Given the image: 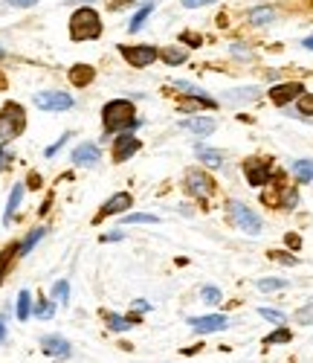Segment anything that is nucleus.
I'll list each match as a JSON object with an SVG mask.
<instances>
[{"label":"nucleus","instance_id":"obj_1","mask_svg":"<svg viewBox=\"0 0 313 363\" xmlns=\"http://www.w3.org/2000/svg\"><path fill=\"white\" fill-rule=\"evenodd\" d=\"M102 123H105V131H131V128H137L140 119H137L134 102H128V99L108 102L105 111H102Z\"/></svg>","mask_w":313,"mask_h":363},{"label":"nucleus","instance_id":"obj_2","mask_svg":"<svg viewBox=\"0 0 313 363\" xmlns=\"http://www.w3.org/2000/svg\"><path fill=\"white\" fill-rule=\"evenodd\" d=\"M102 35V18L96 9L81 6L70 18V38L73 41H96Z\"/></svg>","mask_w":313,"mask_h":363},{"label":"nucleus","instance_id":"obj_3","mask_svg":"<svg viewBox=\"0 0 313 363\" xmlns=\"http://www.w3.org/2000/svg\"><path fill=\"white\" fill-rule=\"evenodd\" d=\"M26 128V111L18 102H6L0 108V143H9L21 137Z\"/></svg>","mask_w":313,"mask_h":363},{"label":"nucleus","instance_id":"obj_4","mask_svg":"<svg viewBox=\"0 0 313 363\" xmlns=\"http://www.w3.org/2000/svg\"><path fill=\"white\" fill-rule=\"evenodd\" d=\"M227 213H229V221H232L241 233H246V235H258L261 227H264L261 218H258L249 206H244L241 201H229V203H227Z\"/></svg>","mask_w":313,"mask_h":363},{"label":"nucleus","instance_id":"obj_5","mask_svg":"<svg viewBox=\"0 0 313 363\" xmlns=\"http://www.w3.org/2000/svg\"><path fill=\"white\" fill-rule=\"evenodd\" d=\"M119 52L125 55V62H128L131 67H148V65H154L156 58H160V50L151 47V44H134V47L122 44Z\"/></svg>","mask_w":313,"mask_h":363},{"label":"nucleus","instance_id":"obj_6","mask_svg":"<svg viewBox=\"0 0 313 363\" xmlns=\"http://www.w3.org/2000/svg\"><path fill=\"white\" fill-rule=\"evenodd\" d=\"M244 177L249 180V186H267L273 177V166L264 157H249L244 160Z\"/></svg>","mask_w":313,"mask_h":363},{"label":"nucleus","instance_id":"obj_7","mask_svg":"<svg viewBox=\"0 0 313 363\" xmlns=\"http://www.w3.org/2000/svg\"><path fill=\"white\" fill-rule=\"evenodd\" d=\"M186 192L195 198H209L215 192V180L200 169H189L186 172Z\"/></svg>","mask_w":313,"mask_h":363},{"label":"nucleus","instance_id":"obj_8","mask_svg":"<svg viewBox=\"0 0 313 363\" xmlns=\"http://www.w3.org/2000/svg\"><path fill=\"white\" fill-rule=\"evenodd\" d=\"M33 102L41 111H67V108H73V96L61 94V90H41V94H35Z\"/></svg>","mask_w":313,"mask_h":363},{"label":"nucleus","instance_id":"obj_9","mask_svg":"<svg viewBox=\"0 0 313 363\" xmlns=\"http://www.w3.org/2000/svg\"><path fill=\"white\" fill-rule=\"evenodd\" d=\"M302 94H305V84H299V82H285V84H275V87L270 90V102L278 105V108H285V105H290L293 99H299Z\"/></svg>","mask_w":313,"mask_h":363},{"label":"nucleus","instance_id":"obj_10","mask_svg":"<svg viewBox=\"0 0 313 363\" xmlns=\"http://www.w3.org/2000/svg\"><path fill=\"white\" fill-rule=\"evenodd\" d=\"M137 151H140V140H137L134 134H128V131L119 134V137L113 140V160H116V163H125L128 157H134Z\"/></svg>","mask_w":313,"mask_h":363},{"label":"nucleus","instance_id":"obj_11","mask_svg":"<svg viewBox=\"0 0 313 363\" xmlns=\"http://www.w3.org/2000/svg\"><path fill=\"white\" fill-rule=\"evenodd\" d=\"M189 325L198 331V335H212V331H224L229 325V320L224 314H209V317H192Z\"/></svg>","mask_w":313,"mask_h":363},{"label":"nucleus","instance_id":"obj_12","mask_svg":"<svg viewBox=\"0 0 313 363\" xmlns=\"http://www.w3.org/2000/svg\"><path fill=\"white\" fill-rule=\"evenodd\" d=\"M134 206V198H131V192H116L102 209H99V216H96V221H102V218H108V216H119V213H125V209H131Z\"/></svg>","mask_w":313,"mask_h":363},{"label":"nucleus","instance_id":"obj_13","mask_svg":"<svg viewBox=\"0 0 313 363\" xmlns=\"http://www.w3.org/2000/svg\"><path fill=\"white\" fill-rule=\"evenodd\" d=\"M183 131H192L198 137H209L215 131V119L212 116H189V119H183L180 123Z\"/></svg>","mask_w":313,"mask_h":363},{"label":"nucleus","instance_id":"obj_14","mask_svg":"<svg viewBox=\"0 0 313 363\" xmlns=\"http://www.w3.org/2000/svg\"><path fill=\"white\" fill-rule=\"evenodd\" d=\"M99 145H93V143H84V145H79L76 151H73V163L76 166H96L99 163Z\"/></svg>","mask_w":313,"mask_h":363},{"label":"nucleus","instance_id":"obj_15","mask_svg":"<svg viewBox=\"0 0 313 363\" xmlns=\"http://www.w3.org/2000/svg\"><path fill=\"white\" fill-rule=\"evenodd\" d=\"M41 349H44V354H50V357H70V343H67L64 337H58V335L44 337V340H41Z\"/></svg>","mask_w":313,"mask_h":363},{"label":"nucleus","instance_id":"obj_16","mask_svg":"<svg viewBox=\"0 0 313 363\" xmlns=\"http://www.w3.org/2000/svg\"><path fill=\"white\" fill-rule=\"evenodd\" d=\"M70 82H73V87H87L93 79H96V70H93L90 65H73L70 67Z\"/></svg>","mask_w":313,"mask_h":363},{"label":"nucleus","instance_id":"obj_17","mask_svg":"<svg viewBox=\"0 0 313 363\" xmlns=\"http://www.w3.org/2000/svg\"><path fill=\"white\" fill-rule=\"evenodd\" d=\"M198 108H217V102L215 99H209V96H183L180 99V111H186V113H192V111H198Z\"/></svg>","mask_w":313,"mask_h":363},{"label":"nucleus","instance_id":"obj_18","mask_svg":"<svg viewBox=\"0 0 313 363\" xmlns=\"http://www.w3.org/2000/svg\"><path fill=\"white\" fill-rule=\"evenodd\" d=\"M275 21V9L273 6H256V9H249V23L253 26H267Z\"/></svg>","mask_w":313,"mask_h":363},{"label":"nucleus","instance_id":"obj_19","mask_svg":"<svg viewBox=\"0 0 313 363\" xmlns=\"http://www.w3.org/2000/svg\"><path fill=\"white\" fill-rule=\"evenodd\" d=\"M21 198H23V184H18V186L12 189V195H9V201H6L4 224H12V218H15V213H18V206H21Z\"/></svg>","mask_w":313,"mask_h":363},{"label":"nucleus","instance_id":"obj_20","mask_svg":"<svg viewBox=\"0 0 313 363\" xmlns=\"http://www.w3.org/2000/svg\"><path fill=\"white\" fill-rule=\"evenodd\" d=\"M198 157H200L206 166H212V169L224 166V151H217V148H206V145H198Z\"/></svg>","mask_w":313,"mask_h":363},{"label":"nucleus","instance_id":"obj_21","mask_svg":"<svg viewBox=\"0 0 313 363\" xmlns=\"http://www.w3.org/2000/svg\"><path fill=\"white\" fill-rule=\"evenodd\" d=\"M160 58H163L169 67H177V65L186 62V50H180V47H166V50H160Z\"/></svg>","mask_w":313,"mask_h":363},{"label":"nucleus","instance_id":"obj_22","mask_svg":"<svg viewBox=\"0 0 313 363\" xmlns=\"http://www.w3.org/2000/svg\"><path fill=\"white\" fill-rule=\"evenodd\" d=\"M293 174L299 184H310L313 180V160H296L293 163Z\"/></svg>","mask_w":313,"mask_h":363},{"label":"nucleus","instance_id":"obj_23","mask_svg":"<svg viewBox=\"0 0 313 363\" xmlns=\"http://www.w3.org/2000/svg\"><path fill=\"white\" fill-rule=\"evenodd\" d=\"M253 99H258V87H241L227 94V102H253Z\"/></svg>","mask_w":313,"mask_h":363},{"label":"nucleus","instance_id":"obj_24","mask_svg":"<svg viewBox=\"0 0 313 363\" xmlns=\"http://www.w3.org/2000/svg\"><path fill=\"white\" fill-rule=\"evenodd\" d=\"M140 317H119V314H108V325L110 331H128L131 325H137Z\"/></svg>","mask_w":313,"mask_h":363},{"label":"nucleus","instance_id":"obj_25","mask_svg":"<svg viewBox=\"0 0 313 363\" xmlns=\"http://www.w3.org/2000/svg\"><path fill=\"white\" fill-rule=\"evenodd\" d=\"M18 256V245H9L6 250H0V282L6 279V274H9V264H12V259Z\"/></svg>","mask_w":313,"mask_h":363},{"label":"nucleus","instance_id":"obj_26","mask_svg":"<svg viewBox=\"0 0 313 363\" xmlns=\"http://www.w3.org/2000/svg\"><path fill=\"white\" fill-rule=\"evenodd\" d=\"M44 233H47V230H44V227H38V230H33V233H29V235H26V238H23V245H21V247H18V256H26V253H29V250H33V247H35V245H38V241H41V238H44Z\"/></svg>","mask_w":313,"mask_h":363},{"label":"nucleus","instance_id":"obj_27","mask_svg":"<svg viewBox=\"0 0 313 363\" xmlns=\"http://www.w3.org/2000/svg\"><path fill=\"white\" fill-rule=\"evenodd\" d=\"M151 12H154V4H142V6H140V12H137V15L131 18V23H128V33H137V29L145 23V18H148Z\"/></svg>","mask_w":313,"mask_h":363},{"label":"nucleus","instance_id":"obj_28","mask_svg":"<svg viewBox=\"0 0 313 363\" xmlns=\"http://www.w3.org/2000/svg\"><path fill=\"white\" fill-rule=\"evenodd\" d=\"M29 311H33V296H29V291H21L18 294V320H29Z\"/></svg>","mask_w":313,"mask_h":363},{"label":"nucleus","instance_id":"obj_29","mask_svg":"<svg viewBox=\"0 0 313 363\" xmlns=\"http://www.w3.org/2000/svg\"><path fill=\"white\" fill-rule=\"evenodd\" d=\"M296 203H299L296 186H285V192H281V201H278V209H296Z\"/></svg>","mask_w":313,"mask_h":363},{"label":"nucleus","instance_id":"obj_30","mask_svg":"<svg viewBox=\"0 0 313 363\" xmlns=\"http://www.w3.org/2000/svg\"><path fill=\"white\" fill-rule=\"evenodd\" d=\"M52 314H55V302H50V299L41 296V299L35 302V317H38V320H50Z\"/></svg>","mask_w":313,"mask_h":363},{"label":"nucleus","instance_id":"obj_31","mask_svg":"<svg viewBox=\"0 0 313 363\" xmlns=\"http://www.w3.org/2000/svg\"><path fill=\"white\" fill-rule=\"evenodd\" d=\"M52 299H55V302H67V299H70V282H67V279H58V282L52 285Z\"/></svg>","mask_w":313,"mask_h":363},{"label":"nucleus","instance_id":"obj_32","mask_svg":"<svg viewBox=\"0 0 313 363\" xmlns=\"http://www.w3.org/2000/svg\"><path fill=\"white\" fill-rule=\"evenodd\" d=\"M296 102H299V113L302 116H313V94H307V90H305Z\"/></svg>","mask_w":313,"mask_h":363},{"label":"nucleus","instance_id":"obj_33","mask_svg":"<svg viewBox=\"0 0 313 363\" xmlns=\"http://www.w3.org/2000/svg\"><path fill=\"white\" fill-rule=\"evenodd\" d=\"M256 285L258 291H281V288H288V279H258Z\"/></svg>","mask_w":313,"mask_h":363},{"label":"nucleus","instance_id":"obj_34","mask_svg":"<svg viewBox=\"0 0 313 363\" xmlns=\"http://www.w3.org/2000/svg\"><path fill=\"white\" fill-rule=\"evenodd\" d=\"M288 340H290V331H288V328H278V331H273V335L264 337L267 346H273V343H288Z\"/></svg>","mask_w":313,"mask_h":363},{"label":"nucleus","instance_id":"obj_35","mask_svg":"<svg viewBox=\"0 0 313 363\" xmlns=\"http://www.w3.org/2000/svg\"><path fill=\"white\" fill-rule=\"evenodd\" d=\"M200 296L209 302V306H217V302H221V291H217L215 285H206V288L200 291Z\"/></svg>","mask_w":313,"mask_h":363},{"label":"nucleus","instance_id":"obj_36","mask_svg":"<svg viewBox=\"0 0 313 363\" xmlns=\"http://www.w3.org/2000/svg\"><path fill=\"white\" fill-rule=\"evenodd\" d=\"M258 314H261L264 320H270V323H275V325H285V320H288V317H285V314H281V311H273V308H261Z\"/></svg>","mask_w":313,"mask_h":363},{"label":"nucleus","instance_id":"obj_37","mask_svg":"<svg viewBox=\"0 0 313 363\" xmlns=\"http://www.w3.org/2000/svg\"><path fill=\"white\" fill-rule=\"evenodd\" d=\"M125 221L128 224H156V216H145V213H131V216H125Z\"/></svg>","mask_w":313,"mask_h":363},{"label":"nucleus","instance_id":"obj_38","mask_svg":"<svg viewBox=\"0 0 313 363\" xmlns=\"http://www.w3.org/2000/svg\"><path fill=\"white\" fill-rule=\"evenodd\" d=\"M270 259H275V262H281V264H299V259L290 256V253H285V250H273Z\"/></svg>","mask_w":313,"mask_h":363},{"label":"nucleus","instance_id":"obj_39","mask_svg":"<svg viewBox=\"0 0 313 363\" xmlns=\"http://www.w3.org/2000/svg\"><path fill=\"white\" fill-rule=\"evenodd\" d=\"M296 320H299V323H310V320H313V299L307 302V308H302V311L296 314Z\"/></svg>","mask_w":313,"mask_h":363},{"label":"nucleus","instance_id":"obj_40","mask_svg":"<svg viewBox=\"0 0 313 363\" xmlns=\"http://www.w3.org/2000/svg\"><path fill=\"white\" fill-rule=\"evenodd\" d=\"M209 4H215V0H183L186 9H200V6H209Z\"/></svg>","mask_w":313,"mask_h":363},{"label":"nucleus","instance_id":"obj_41","mask_svg":"<svg viewBox=\"0 0 313 363\" xmlns=\"http://www.w3.org/2000/svg\"><path fill=\"white\" fill-rule=\"evenodd\" d=\"M9 6H18V9H29V6H35L38 0H6Z\"/></svg>","mask_w":313,"mask_h":363},{"label":"nucleus","instance_id":"obj_42","mask_svg":"<svg viewBox=\"0 0 313 363\" xmlns=\"http://www.w3.org/2000/svg\"><path fill=\"white\" fill-rule=\"evenodd\" d=\"M67 140H70V134H64V137H61V140H58V143H55V145H50V148H47V155H50V157H52V155H55V151H58V148H61V145H64V143H67Z\"/></svg>","mask_w":313,"mask_h":363},{"label":"nucleus","instance_id":"obj_43","mask_svg":"<svg viewBox=\"0 0 313 363\" xmlns=\"http://www.w3.org/2000/svg\"><path fill=\"white\" fill-rule=\"evenodd\" d=\"M108 4H110V9H125V6H131L134 0H108Z\"/></svg>","mask_w":313,"mask_h":363},{"label":"nucleus","instance_id":"obj_44","mask_svg":"<svg viewBox=\"0 0 313 363\" xmlns=\"http://www.w3.org/2000/svg\"><path fill=\"white\" fill-rule=\"evenodd\" d=\"M38 184H41V177H38V174L33 172V174H29V186H33V189H41Z\"/></svg>","mask_w":313,"mask_h":363},{"label":"nucleus","instance_id":"obj_45","mask_svg":"<svg viewBox=\"0 0 313 363\" xmlns=\"http://www.w3.org/2000/svg\"><path fill=\"white\" fill-rule=\"evenodd\" d=\"M183 41H186V44H195V47L200 44V38H198V35H192V33H186V35H183Z\"/></svg>","mask_w":313,"mask_h":363},{"label":"nucleus","instance_id":"obj_46","mask_svg":"<svg viewBox=\"0 0 313 363\" xmlns=\"http://www.w3.org/2000/svg\"><path fill=\"white\" fill-rule=\"evenodd\" d=\"M134 306H137V311H148V308H151V306H148V302H145V299H137V302H134Z\"/></svg>","mask_w":313,"mask_h":363},{"label":"nucleus","instance_id":"obj_47","mask_svg":"<svg viewBox=\"0 0 313 363\" xmlns=\"http://www.w3.org/2000/svg\"><path fill=\"white\" fill-rule=\"evenodd\" d=\"M4 337H6V320L0 317V343H4Z\"/></svg>","mask_w":313,"mask_h":363},{"label":"nucleus","instance_id":"obj_48","mask_svg":"<svg viewBox=\"0 0 313 363\" xmlns=\"http://www.w3.org/2000/svg\"><path fill=\"white\" fill-rule=\"evenodd\" d=\"M288 245H290V247H299L302 241H299V235H288Z\"/></svg>","mask_w":313,"mask_h":363},{"label":"nucleus","instance_id":"obj_49","mask_svg":"<svg viewBox=\"0 0 313 363\" xmlns=\"http://www.w3.org/2000/svg\"><path fill=\"white\" fill-rule=\"evenodd\" d=\"M302 47H305V50H310V52H313V35H307V38H305V41H302Z\"/></svg>","mask_w":313,"mask_h":363},{"label":"nucleus","instance_id":"obj_50","mask_svg":"<svg viewBox=\"0 0 313 363\" xmlns=\"http://www.w3.org/2000/svg\"><path fill=\"white\" fill-rule=\"evenodd\" d=\"M0 90H6V76L0 73Z\"/></svg>","mask_w":313,"mask_h":363},{"label":"nucleus","instance_id":"obj_51","mask_svg":"<svg viewBox=\"0 0 313 363\" xmlns=\"http://www.w3.org/2000/svg\"><path fill=\"white\" fill-rule=\"evenodd\" d=\"M4 166H6V157H4V155H0V169H4Z\"/></svg>","mask_w":313,"mask_h":363},{"label":"nucleus","instance_id":"obj_52","mask_svg":"<svg viewBox=\"0 0 313 363\" xmlns=\"http://www.w3.org/2000/svg\"><path fill=\"white\" fill-rule=\"evenodd\" d=\"M0 58H4V50H0Z\"/></svg>","mask_w":313,"mask_h":363},{"label":"nucleus","instance_id":"obj_53","mask_svg":"<svg viewBox=\"0 0 313 363\" xmlns=\"http://www.w3.org/2000/svg\"><path fill=\"white\" fill-rule=\"evenodd\" d=\"M81 4H87V0H81Z\"/></svg>","mask_w":313,"mask_h":363}]
</instances>
